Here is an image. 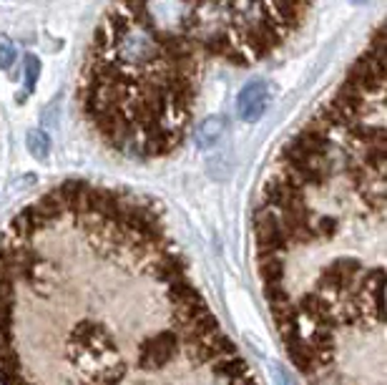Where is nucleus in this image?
<instances>
[{
    "instance_id": "5",
    "label": "nucleus",
    "mask_w": 387,
    "mask_h": 385,
    "mask_svg": "<svg viewBox=\"0 0 387 385\" xmlns=\"http://www.w3.org/2000/svg\"><path fill=\"white\" fill-rule=\"evenodd\" d=\"M222 118L219 116H214V118H207V121L202 123V126L197 128V141L202 146H207V144H214V141L219 139V134H222Z\"/></svg>"
},
{
    "instance_id": "8",
    "label": "nucleus",
    "mask_w": 387,
    "mask_h": 385,
    "mask_svg": "<svg viewBox=\"0 0 387 385\" xmlns=\"http://www.w3.org/2000/svg\"><path fill=\"white\" fill-rule=\"evenodd\" d=\"M38 73H41V63H38L36 56H28V58H26V81H28V86H31V88L36 86Z\"/></svg>"
},
{
    "instance_id": "7",
    "label": "nucleus",
    "mask_w": 387,
    "mask_h": 385,
    "mask_svg": "<svg viewBox=\"0 0 387 385\" xmlns=\"http://www.w3.org/2000/svg\"><path fill=\"white\" fill-rule=\"evenodd\" d=\"M13 61H16V46L6 36H0V68L8 71L13 66Z\"/></svg>"
},
{
    "instance_id": "1",
    "label": "nucleus",
    "mask_w": 387,
    "mask_h": 385,
    "mask_svg": "<svg viewBox=\"0 0 387 385\" xmlns=\"http://www.w3.org/2000/svg\"><path fill=\"white\" fill-rule=\"evenodd\" d=\"M0 385H259L151 199L68 179L0 232Z\"/></svg>"
},
{
    "instance_id": "4",
    "label": "nucleus",
    "mask_w": 387,
    "mask_h": 385,
    "mask_svg": "<svg viewBox=\"0 0 387 385\" xmlns=\"http://www.w3.org/2000/svg\"><path fill=\"white\" fill-rule=\"evenodd\" d=\"M267 103H269V91L262 81H252L242 88L237 98V111L242 121H257L262 118V113L267 111Z\"/></svg>"
},
{
    "instance_id": "2",
    "label": "nucleus",
    "mask_w": 387,
    "mask_h": 385,
    "mask_svg": "<svg viewBox=\"0 0 387 385\" xmlns=\"http://www.w3.org/2000/svg\"><path fill=\"white\" fill-rule=\"evenodd\" d=\"M385 23L282 146L254 212L274 330L307 385H385Z\"/></svg>"
},
{
    "instance_id": "6",
    "label": "nucleus",
    "mask_w": 387,
    "mask_h": 385,
    "mask_svg": "<svg viewBox=\"0 0 387 385\" xmlns=\"http://www.w3.org/2000/svg\"><path fill=\"white\" fill-rule=\"evenodd\" d=\"M28 149L38 156V159H46L48 156V136L43 131H31L28 134Z\"/></svg>"
},
{
    "instance_id": "3",
    "label": "nucleus",
    "mask_w": 387,
    "mask_h": 385,
    "mask_svg": "<svg viewBox=\"0 0 387 385\" xmlns=\"http://www.w3.org/2000/svg\"><path fill=\"white\" fill-rule=\"evenodd\" d=\"M309 11L292 3L106 8L81 66V113L98 141L126 159L174 154L194 121L209 63H259L297 36Z\"/></svg>"
}]
</instances>
